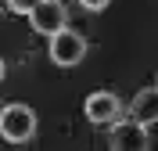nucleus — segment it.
<instances>
[{"mask_svg":"<svg viewBox=\"0 0 158 151\" xmlns=\"http://www.w3.org/2000/svg\"><path fill=\"white\" fill-rule=\"evenodd\" d=\"M32 133H36V111L29 104L15 101V104L0 108V137L7 144H25L32 141Z\"/></svg>","mask_w":158,"mask_h":151,"instance_id":"nucleus-1","label":"nucleus"},{"mask_svg":"<svg viewBox=\"0 0 158 151\" xmlns=\"http://www.w3.org/2000/svg\"><path fill=\"white\" fill-rule=\"evenodd\" d=\"M47 40H50V47H47L50 61L61 65V69H72V65H79V61L86 58V40H83L76 29H69V25L58 29L54 36H47Z\"/></svg>","mask_w":158,"mask_h":151,"instance_id":"nucleus-2","label":"nucleus"},{"mask_svg":"<svg viewBox=\"0 0 158 151\" xmlns=\"http://www.w3.org/2000/svg\"><path fill=\"white\" fill-rule=\"evenodd\" d=\"M65 4H58V0H40L36 7L29 11V25L32 32H40V36H54L58 29H65Z\"/></svg>","mask_w":158,"mask_h":151,"instance_id":"nucleus-3","label":"nucleus"},{"mask_svg":"<svg viewBox=\"0 0 158 151\" xmlns=\"http://www.w3.org/2000/svg\"><path fill=\"white\" fill-rule=\"evenodd\" d=\"M151 148V137L144 126L137 122H111V151H148Z\"/></svg>","mask_w":158,"mask_h":151,"instance_id":"nucleus-4","label":"nucleus"},{"mask_svg":"<svg viewBox=\"0 0 158 151\" xmlns=\"http://www.w3.org/2000/svg\"><path fill=\"white\" fill-rule=\"evenodd\" d=\"M86 119L94 122V126H108V122H115L118 119V111H122V104H118V97L115 94H108V90H97V94H90L86 97Z\"/></svg>","mask_w":158,"mask_h":151,"instance_id":"nucleus-5","label":"nucleus"},{"mask_svg":"<svg viewBox=\"0 0 158 151\" xmlns=\"http://www.w3.org/2000/svg\"><path fill=\"white\" fill-rule=\"evenodd\" d=\"M129 119L137 122V126H144V130H151L158 119V101H155V86H144V90H137V97L129 101Z\"/></svg>","mask_w":158,"mask_h":151,"instance_id":"nucleus-6","label":"nucleus"},{"mask_svg":"<svg viewBox=\"0 0 158 151\" xmlns=\"http://www.w3.org/2000/svg\"><path fill=\"white\" fill-rule=\"evenodd\" d=\"M36 4H40V0H7V7H11V11H18V15H29Z\"/></svg>","mask_w":158,"mask_h":151,"instance_id":"nucleus-7","label":"nucleus"},{"mask_svg":"<svg viewBox=\"0 0 158 151\" xmlns=\"http://www.w3.org/2000/svg\"><path fill=\"white\" fill-rule=\"evenodd\" d=\"M79 4H83L86 11H104V7L111 4V0H79Z\"/></svg>","mask_w":158,"mask_h":151,"instance_id":"nucleus-8","label":"nucleus"},{"mask_svg":"<svg viewBox=\"0 0 158 151\" xmlns=\"http://www.w3.org/2000/svg\"><path fill=\"white\" fill-rule=\"evenodd\" d=\"M4 72H7V69H4V58H0V83H4Z\"/></svg>","mask_w":158,"mask_h":151,"instance_id":"nucleus-9","label":"nucleus"}]
</instances>
